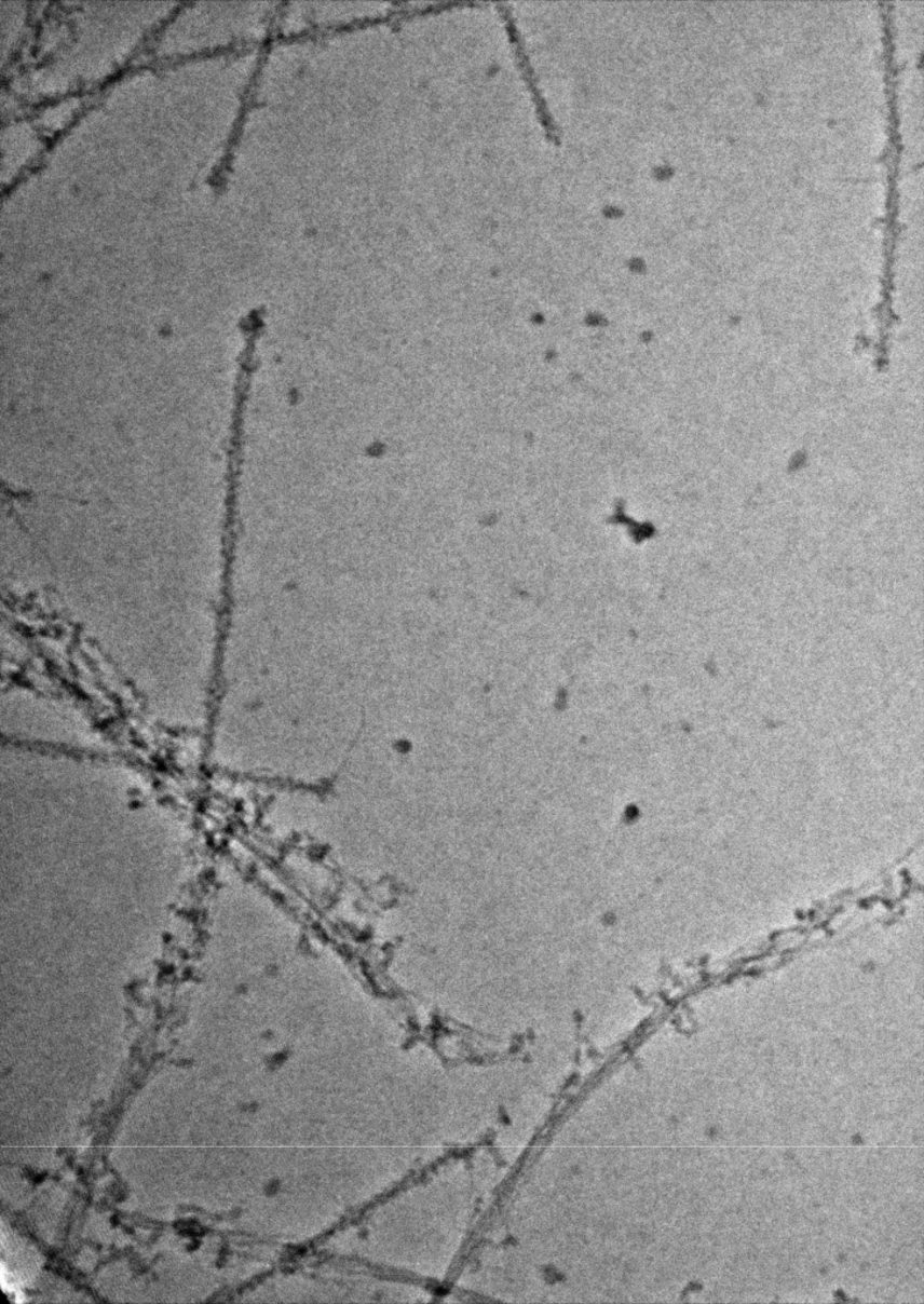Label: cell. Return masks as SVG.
Segmentation results:
<instances>
[{
    "mask_svg": "<svg viewBox=\"0 0 924 1304\" xmlns=\"http://www.w3.org/2000/svg\"><path fill=\"white\" fill-rule=\"evenodd\" d=\"M501 13L503 14V18H504V21H506V24H507L509 39H511L512 45H514V49L516 52V59L518 60V63H520V69H521L522 76L525 78V81L528 82V86L531 92L532 100H534V103L536 104L540 124L543 125L544 131L546 132L547 137H549L551 140L558 141L559 140L558 127H557L556 123H554L552 113L546 108V104H545L544 97L542 95V92H540V90L538 87L534 70H532L530 60L528 59V55H526V53L524 52V42L521 40V35L518 33L514 19H512V14L507 10L506 5H502Z\"/></svg>",
    "mask_w": 924,
    "mask_h": 1304,
    "instance_id": "6da1fadb",
    "label": "cell"
}]
</instances>
